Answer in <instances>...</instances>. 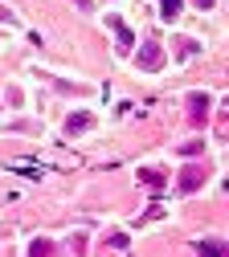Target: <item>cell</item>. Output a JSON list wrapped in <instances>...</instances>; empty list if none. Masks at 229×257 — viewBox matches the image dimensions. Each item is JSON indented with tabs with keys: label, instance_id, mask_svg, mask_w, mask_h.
I'll return each instance as SVG.
<instances>
[{
	"label": "cell",
	"instance_id": "cell-1",
	"mask_svg": "<svg viewBox=\"0 0 229 257\" xmlns=\"http://www.w3.org/2000/svg\"><path fill=\"white\" fill-rule=\"evenodd\" d=\"M188 110H192V122H205V114H209V94H192V98H188Z\"/></svg>",
	"mask_w": 229,
	"mask_h": 257
},
{
	"label": "cell",
	"instance_id": "cell-2",
	"mask_svg": "<svg viewBox=\"0 0 229 257\" xmlns=\"http://www.w3.org/2000/svg\"><path fill=\"white\" fill-rule=\"evenodd\" d=\"M139 66H147V70H151V66H160V49H156V45H147V49L139 53Z\"/></svg>",
	"mask_w": 229,
	"mask_h": 257
},
{
	"label": "cell",
	"instance_id": "cell-3",
	"mask_svg": "<svg viewBox=\"0 0 229 257\" xmlns=\"http://www.w3.org/2000/svg\"><path fill=\"white\" fill-rule=\"evenodd\" d=\"M111 29H115V33H119V41H123V45L131 49V33H127V25H123L119 17H111Z\"/></svg>",
	"mask_w": 229,
	"mask_h": 257
},
{
	"label": "cell",
	"instance_id": "cell-4",
	"mask_svg": "<svg viewBox=\"0 0 229 257\" xmlns=\"http://www.w3.org/2000/svg\"><path fill=\"white\" fill-rule=\"evenodd\" d=\"M90 126V114H74L70 122H65V131H86Z\"/></svg>",
	"mask_w": 229,
	"mask_h": 257
},
{
	"label": "cell",
	"instance_id": "cell-5",
	"mask_svg": "<svg viewBox=\"0 0 229 257\" xmlns=\"http://www.w3.org/2000/svg\"><path fill=\"white\" fill-rule=\"evenodd\" d=\"M196 184H201V172H184V180H180V188H184V192H192Z\"/></svg>",
	"mask_w": 229,
	"mask_h": 257
},
{
	"label": "cell",
	"instance_id": "cell-6",
	"mask_svg": "<svg viewBox=\"0 0 229 257\" xmlns=\"http://www.w3.org/2000/svg\"><path fill=\"white\" fill-rule=\"evenodd\" d=\"M160 9H164V17H176L180 13V0H160Z\"/></svg>",
	"mask_w": 229,
	"mask_h": 257
},
{
	"label": "cell",
	"instance_id": "cell-7",
	"mask_svg": "<svg viewBox=\"0 0 229 257\" xmlns=\"http://www.w3.org/2000/svg\"><path fill=\"white\" fill-rule=\"evenodd\" d=\"M201 257H221V245H217V241H205V245H201Z\"/></svg>",
	"mask_w": 229,
	"mask_h": 257
},
{
	"label": "cell",
	"instance_id": "cell-8",
	"mask_svg": "<svg viewBox=\"0 0 229 257\" xmlns=\"http://www.w3.org/2000/svg\"><path fill=\"white\" fill-rule=\"evenodd\" d=\"M196 5H201V9H213V0H196Z\"/></svg>",
	"mask_w": 229,
	"mask_h": 257
}]
</instances>
